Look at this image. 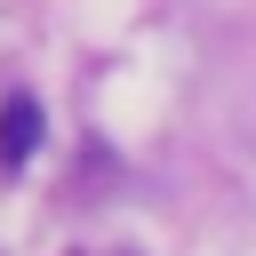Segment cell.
<instances>
[{"label": "cell", "mask_w": 256, "mask_h": 256, "mask_svg": "<svg viewBox=\"0 0 256 256\" xmlns=\"http://www.w3.org/2000/svg\"><path fill=\"white\" fill-rule=\"evenodd\" d=\"M32 144H40V104L32 96H8L0 104V168H24Z\"/></svg>", "instance_id": "1"}]
</instances>
